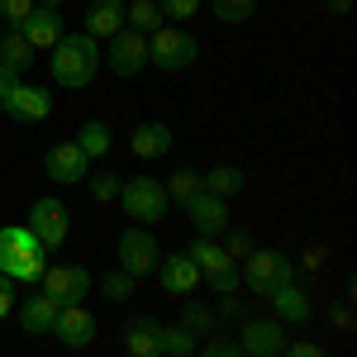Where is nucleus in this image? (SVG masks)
<instances>
[{
	"instance_id": "f257e3e1",
	"label": "nucleus",
	"mask_w": 357,
	"mask_h": 357,
	"mask_svg": "<svg viewBox=\"0 0 357 357\" xmlns=\"http://www.w3.org/2000/svg\"><path fill=\"white\" fill-rule=\"evenodd\" d=\"M100 38L91 33H62L53 43V82L67 86V91H86V86L100 77Z\"/></svg>"
},
{
	"instance_id": "f03ea898",
	"label": "nucleus",
	"mask_w": 357,
	"mask_h": 357,
	"mask_svg": "<svg viewBox=\"0 0 357 357\" xmlns=\"http://www.w3.org/2000/svg\"><path fill=\"white\" fill-rule=\"evenodd\" d=\"M48 267V248L29 224H5L0 229V276L10 281H38Z\"/></svg>"
},
{
	"instance_id": "7ed1b4c3",
	"label": "nucleus",
	"mask_w": 357,
	"mask_h": 357,
	"mask_svg": "<svg viewBox=\"0 0 357 357\" xmlns=\"http://www.w3.org/2000/svg\"><path fill=\"white\" fill-rule=\"evenodd\" d=\"M0 114H10L15 124H43L53 114V91L24 82V72L0 67Z\"/></svg>"
},
{
	"instance_id": "20e7f679",
	"label": "nucleus",
	"mask_w": 357,
	"mask_h": 357,
	"mask_svg": "<svg viewBox=\"0 0 357 357\" xmlns=\"http://www.w3.org/2000/svg\"><path fill=\"white\" fill-rule=\"evenodd\" d=\"M114 205L134 224H158V220H167V210H172V200H167L158 176H129V181H119V200H114Z\"/></svg>"
},
{
	"instance_id": "39448f33",
	"label": "nucleus",
	"mask_w": 357,
	"mask_h": 357,
	"mask_svg": "<svg viewBox=\"0 0 357 357\" xmlns=\"http://www.w3.org/2000/svg\"><path fill=\"white\" fill-rule=\"evenodd\" d=\"M243 281L252 296H272L276 286H286V281H296V262L286 257V252H276V248H252L243 257Z\"/></svg>"
},
{
	"instance_id": "423d86ee",
	"label": "nucleus",
	"mask_w": 357,
	"mask_h": 357,
	"mask_svg": "<svg viewBox=\"0 0 357 357\" xmlns=\"http://www.w3.org/2000/svg\"><path fill=\"white\" fill-rule=\"evenodd\" d=\"M195 53H200V43H195L186 29L167 24V20L148 33V62L162 67V72H186V67L195 62Z\"/></svg>"
},
{
	"instance_id": "0eeeda50",
	"label": "nucleus",
	"mask_w": 357,
	"mask_h": 357,
	"mask_svg": "<svg viewBox=\"0 0 357 357\" xmlns=\"http://www.w3.org/2000/svg\"><path fill=\"white\" fill-rule=\"evenodd\" d=\"M43 286V296H53L57 305H77L91 296V286H96V276L86 272L82 262H57V267H43V276H38Z\"/></svg>"
},
{
	"instance_id": "6e6552de",
	"label": "nucleus",
	"mask_w": 357,
	"mask_h": 357,
	"mask_svg": "<svg viewBox=\"0 0 357 357\" xmlns=\"http://www.w3.org/2000/svg\"><path fill=\"white\" fill-rule=\"evenodd\" d=\"M158 257H162V248H158V238L148 234V224H129L124 234H119V267L129 276H143L158 267Z\"/></svg>"
},
{
	"instance_id": "1a4fd4ad",
	"label": "nucleus",
	"mask_w": 357,
	"mask_h": 357,
	"mask_svg": "<svg viewBox=\"0 0 357 357\" xmlns=\"http://www.w3.org/2000/svg\"><path fill=\"white\" fill-rule=\"evenodd\" d=\"M24 224L33 229V234H38V243L53 252V248L67 238V229H72V215H67V205H62V200H53V195H38V200L29 205V220H24Z\"/></svg>"
},
{
	"instance_id": "9d476101",
	"label": "nucleus",
	"mask_w": 357,
	"mask_h": 357,
	"mask_svg": "<svg viewBox=\"0 0 357 357\" xmlns=\"http://www.w3.org/2000/svg\"><path fill=\"white\" fill-rule=\"evenodd\" d=\"M105 67H110L114 77H138L143 67H148V33H138V29H119L110 38V53H105Z\"/></svg>"
},
{
	"instance_id": "9b49d317",
	"label": "nucleus",
	"mask_w": 357,
	"mask_h": 357,
	"mask_svg": "<svg viewBox=\"0 0 357 357\" xmlns=\"http://www.w3.org/2000/svg\"><path fill=\"white\" fill-rule=\"evenodd\" d=\"M91 167L96 162L77 148V138H72V143H53V148L43 153V172H48V181H57V186H82Z\"/></svg>"
},
{
	"instance_id": "f8f14e48",
	"label": "nucleus",
	"mask_w": 357,
	"mask_h": 357,
	"mask_svg": "<svg viewBox=\"0 0 357 357\" xmlns=\"http://www.w3.org/2000/svg\"><path fill=\"white\" fill-rule=\"evenodd\" d=\"M238 348L248 357H276L286 353V324H276V319H252L243 314V329H238Z\"/></svg>"
},
{
	"instance_id": "ddd939ff",
	"label": "nucleus",
	"mask_w": 357,
	"mask_h": 357,
	"mask_svg": "<svg viewBox=\"0 0 357 357\" xmlns=\"http://www.w3.org/2000/svg\"><path fill=\"white\" fill-rule=\"evenodd\" d=\"M186 215H191L195 234H210V238H220L224 229H229V200L200 186V191H195L191 200H186Z\"/></svg>"
},
{
	"instance_id": "4468645a",
	"label": "nucleus",
	"mask_w": 357,
	"mask_h": 357,
	"mask_svg": "<svg viewBox=\"0 0 357 357\" xmlns=\"http://www.w3.org/2000/svg\"><path fill=\"white\" fill-rule=\"evenodd\" d=\"M53 333L67 343V348H91V343H96V314H91L82 301L77 305H57Z\"/></svg>"
},
{
	"instance_id": "2eb2a0df",
	"label": "nucleus",
	"mask_w": 357,
	"mask_h": 357,
	"mask_svg": "<svg viewBox=\"0 0 357 357\" xmlns=\"http://www.w3.org/2000/svg\"><path fill=\"white\" fill-rule=\"evenodd\" d=\"M153 272H158V286H162L167 296H191L195 286H200V267L186 252H162Z\"/></svg>"
},
{
	"instance_id": "dca6fc26",
	"label": "nucleus",
	"mask_w": 357,
	"mask_h": 357,
	"mask_svg": "<svg viewBox=\"0 0 357 357\" xmlns=\"http://www.w3.org/2000/svg\"><path fill=\"white\" fill-rule=\"evenodd\" d=\"M267 301H272V319H276V324H291V329L310 324V314H314V305H310V296L301 291V281H286V286H276Z\"/></svg>"
},
{
	"instance_id": "f3484780",
	"label": "nucleus",
	"mask_w": 357,
	"mask_h": 357,
	"mask_svg": "<svg viewBox=\"0 0 357 357\" xmlns=\"http://www.w3.org/2000/svg\"><path fill=\"white\" fill-rule=\"evenodd\" d=\"M20 33L29 38L33 53L53 48L57 38H62V10H53V5H33V10L24 15V24H20Z\"/></svg>"
},
{
	"instance_id": "a211bd4d",
	"label": "nucleus",
	"mask_w": 357,
	"mask_h": 357,
	"mask_svg": "<svg viewBox=\"0 0 357 357\" xmlns=\"http://www.w3.org/2000/svg\"><path fill=\"white\" fill-rule=\"evenodd\" d=\"M129 148H134V158H143V162H162L167 153H172V129H167L162 119H143L134 134H129Z\"/></svg>"
},
{
	"instance_id": "6ab92c4d",
	"label": "nucleus",
	"mask_w": 357,
	"mask_h": 357,
	"mask_svg": "<svg viewBox=\"0 0 357 357\" xmlns=\"http://www.w3.org/2000/svg\"><path fill=\"white\" fill-rule=\"evenodd\" d=\"M186 257L200 267V281H210V276H220V272L234 267L229 252H224V243H220V238H210V234H195L191 243H186Z\"/></svg>"
},
{
	"instance_id": "aec40b11",
	"label": "nucleus",
	"mask_w": 357,
	"mask_h": 357,
	"mask_svg": "<svg viewBox=\"0 0 357 357\" xmlns=\"http://www.w3.org/2000/svg\"><path fill=\"white\" fill-rule=\"evenodd\" d=\"M82 20H86L82 33H91V38H114L124 29V0H91Z\"/></svg>"
},
{
	"instance_id": "412c9836",
	"label": "nucleus",
	"mask_w": 357,
	"mask_h": 357,
	"mask_svg": "<svg viewBox=\"0 0 357 357\" xmlns=\"http://www.w3.org/2000/svg\"><path fill=\"white\" fill-rule=\"evenodd\" d=\"M124 348L134 357H158V319L153 314H129L124 319Z\"/></svg>"
},
{
	"instance_id": "4be33fe9",
	"label": "nucleus",
	"mask_w": 357,
	"mask_h": 357,
	"mask_svg": "<svg viewBox=\"0 0 357 357\" xmlns=\"http://www.w3.org/2000/svg\"><path fill=\"white\" fill-rule=\"evenodd\" d=\"M53 319H57V301L53 296H43V291H33L24 301V310H20V324H24V333H53Z\"/></svg>"
},
{
	"instance_id": "5701e85b",
	"label": "nucleus",
	"mask_w": 357,
	"mask_h": 357,
	"mask_svg": "<svg viewBox=\"0 0 357 357\" xmlns=\"http://www.w3.org/2000/svg\"><path fill=\"white\" fill-rule=\"evenodd\" d=\"M0 67H15V72H29L33 67V48H29V38L20 33V24L0 29Z\"/></svg>"
},
{
	"instance_id": "b1692460",
	"label": "nucleus",
	"mask_w": 357,
	"mask_h": 357,
	"mask_svg": "<svg viewBox=\"0 0 357 357\" xmlns=\"http://www.w3.org/2000/svg\"><path fill=\"white\" fill-rule=\"evenodd\" d=\"M110 143H114V134H110L105 119H86L82 129H77V148H82L91 162H100V158L110 153Z\"/></svg>"
},
{
	"instance_id": "393cba45",
	"label": "nucleus",
	"mask_w": 357,
	"mask_h": 357,
	"mask_svg": "<svg viewBox=\"0 0 357 357\" xmlns=\"http://www.w3.org/2000/svg\"><path fill=\"white\" fill-rule=\"evenodd\" d=\"M195 333L186 324H158V357H191Z\"/></svg>"
},
{
	"instance_id": "a878e982",
	"label": "nucleus",
	"mask_w": 357,
	"mask_h": 357,
	"mask_svg": "<svg viewBox=\"0 0 357 357\" xmlns=\"http://www.w3.org/2000/svg\"><path fill=\"white\" fill-rule=\"evenodd\" d=\"M200 186L229 200V195L243 191V172H238V167H224V162H220V167H210V172H200Z\"/></svg>"
},
{
	"instance_id": "bb28decb",
	"label": "nucleus",
	"mask_w": 357,
	"mask_h": 357,
	"mask_svg": "<svg viewBox=\"0 0 357 357\" xmlns=\"http://www.w3.org/2000/svg\"><path fill=\"white\" fill-rule=\"evenodd\" d=\"M162 191H167L172 205H181V210H186V200L200 191V172H195V167H176V172L162 181Z\"/></svg>"
},
{
	"instance_id": "cd10ccee",
	"label": "nucleus",
	"mask_w": 357,
	"mask_h": 357,
	"mask_svg": "<svg viewBox=\"0 0 357 357\" xmlns=\"http://www.w3.org/2000/svg\"><path fill=\"white\" fill-rule=\"evenodd\" d=\"M124 24L138 29V33H153V29L162 24V10H158V0H134V5H124Z\"/></svg>"
},
{
	"instance_id": "c85d7f7f",
	"label": "nucleus",
	"mask_w": 357,
	"mask_h": 357,
	"mask_svg": "<svg viewBox=\"0 0 357 357\" xmlns=\"http://www.w3.org/2000/svg\"><path fill=\"white\" fill-rule=\"evenodd\" d=\"M134 291H138V276H129L124 267H114V272L100 276V296H105V301H114V305H124Z\"/></svg>"
},
{
	"instance_id": "c756f323",
	"label": "nucleus",
	"mask_w": 357,
	"mask_h": 357,
	"mask_svg": "<svg viewBox=\"0 0 357 357\" xmlns=\"http://www.w3.org/2000/svg\"><path fill=\"white\" fill-rule=\"evenodd\" d=\"M86 186H91V195H96V205H114V200H119V176L105 172V167L86 172Z\"/></svg>"
},
{
	"instance_id": "7c9ffc66",
	"label": "nucleus",
	"mask_w": 357,
	"mask_h": 357,
	"mask_svg": "<svg viewBox=\"0 0 357 357\" xmlns=\"http://www.w3.org/2000/svg\"><path fill=\"white\" fill-rule=\"evenodd\" d=\"M181 324H186V329H191L195 338H200V333H210V329H215V324H220V314H215L210 305L191 301V305H186V310H181Z\"/></svg>"
},
{
	"instance_id": "2f4dec72",
	"label": "nucleus",
	"mask_w": 357,
	"mask_h": 357,
	"mask_svg": "<svg viewBox=\"0 0 357 357\" xmlns=\"http://www.w3.org/2000/svg\"><path fill=\"white\" fill-rule=\"evenodd\" d=\"M257 15V0H215V20L220 24H243Z\"/></svg>"
},
{
	"instance_id": "473e14b6",
	"label": "nucleus",
	"mask_w": 357,
	"mask_h": 357,
	"mask_svg": "<svg viewBox=\"0 0 357 357\" xmlns=\"http://www.w3.org/2000/svg\"><path fill=\"white\" fill-rule=\"evenodd\" d=\"M220 238H224V252H229V262H243L248 252H252V234H243V229H234V224L224 229Z\"/></svg>"
},
{
	"instance_id": "72a5a7b5",
	"label": "nucleus",
	"mask_w": 357,
	"mask_h": 357,
	"mask_svg": "<svg viewBox=\"0 0 357 357\" xmlns=\"http://www.w3.org/2000/svg\"><path fill=\"white\" fill-rule=\"evenodd\" d=\"M158 10H162V20H191V15H200V0H158Z\"/></svg>"
},
{
	"instance_id": "f704fd0d",
	"label": "nucleus",
	"mask_w": 357,
	"mask_h": 357,
	"mask_svg": "<svg viewBox=\"0 0 357 357\" xmlns=\"http://www.w3.org/2000/svg\"><path fill=\"white\" fill-rule=\"evenodd\" d=\"M33 5H38V0H0V20H5V24H24V15Z\"/></svg>"
},
{
	"instance_id": "c9c22d12",
	"label": "nucleus",
	"mask_w": 357,
	"mask_h": 357,
	"mask_svg": "<svg viewBox=\"0 0 357 357\" xmlns=\"http://www.w3.org/2000/svg\"><path fill=\"white\" fill-rule=\"evenodd\" d=\"M210 286H215V291H220V296H234V291H238V286H243V281H238V272H234V267H229V272L210 276Z\"/></svg>"
},
{
	"instance_id": "e433bc0d",
	"label": "nucleus",
	"mask_w": 357,
	"mask_h": 357,
	"mask_svg": "<svg viewBox=\"0 0 357 357\" xmlns=\"http://www.w3.org/2000/svg\"><path fill=\"white\" fill-rule=\"evenodd\" d=\"M10 310H15V281L0 276V319H10Z\"/></svg>"
},
{
	"instance_id": "4c0bfd02",
	"label": "nucleus",
	"mask_w": 357,
	"mask_h": 357,
	"mask_svg": "<svg viewBox=\"0 0 357 357\" xmlns=\"http://www.w3.org/2000/svg\"><path fill=\"white\" fill-rule=\"evenodd\" d=\"M210 357H243V348H238V338H220V343H210Z\"/></svg>"
},
{
	"instance_id": "58836bf2",
	"label": "nucleus",
	"mask_w": 357,
	"mask_h": 357,
	"mask_svg": "<svg viewBox=\"0 0 357 357\" xmlns=\"http://www.w3.org/2000/svg\"><path fill=\"white\" fill-rule=\"evenodd\" d=\"M291 357H319V343H291Z\"/></svg>"
},
{
	"instance_id": "ea45409f",
	"label": "nucleus",
	"mask_w": 357,
	"mask_h": 357,
	"mask_svg": "<svg viewBox=\"0 0 357 357\" xmlns=\"http://www.w3.org/2000/svg\"><path fill=\"white\" fill-rule=\"evenodd\" d=\"M348 5H353V0H329V10H333V15H348Z\"/></svg>"
},
{
	"instance_id": "a19ab883",
	"label": "nucleus",
	"mask_w": 357,
	"mask_h": 357,
	"mask_svg": "<svg viewBox=\"0 0 357 357\" xmlns=\"http://www.w3.org/2000/svg\"><path fill=\"white\" fill-rule=\"evenodd\" d=\"M38 5H53V10H62V0H38Z\"/></svg>"
}]
</instances>
